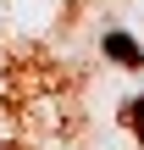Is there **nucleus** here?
<instances>
[{
	"label": "nucleus",
	"mask_w": 144,
	"mask_h": 150,
	"mask_svg": "<svg viewBox=\"0 0 144 150\" xmlns=\"http://www.w3.org/2000/svg\"><path fill=\"white\" fill-rule=\"evenodd\" d=\"M122 111H128V128H133V134L144 139V95H133V100H128Z\"/></svg>",
	"instance_id": "nucleus-2"
},
{
	"label": "nucleus",
	"mask_w": 144,
	"mask_h": 150,
	"mask_svg": "<svg viewBox=\"0 0 144 150\" xmlns=\"http://www.w3.org/2000/svg\"><path fill=\"white\" fill-rule=\"evenodd\" d=\"M100 50H105L111 61H122V67H144V45H133L128 28H105V33H100Z\"/></svg>",
	"instance_id": "nucleus-1"
}]
</instances>
